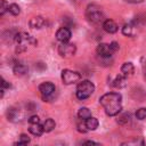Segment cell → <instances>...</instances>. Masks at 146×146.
Here are the masks:
<instances>
[{"label": "cell", "instance_id": "1", "mask_svg": "<svg viewBox=\"0 0 146 146\" xmlns=\"http://www.w3.org/2000/svg\"><path fill=\"white\" fill-rule=\"evenodd\" d=\"M121 95L117 92H108L100 97L99 103L105 110V113L110 116H115L121 112L122 100Z\"/></svg>", "mask_w": 146, "mask_h": 146}, {"label": "cell", "instance_id": "2", "mask_svg": "<svg viewBox=\"0 0 146 146\" xmlns=\"http://www.w3.org/2000/svg\"><path fill=\"white\" fill-rule=\"evenodd\" d=\"M94 90H95L94 83L89 80H84V81L80 82L76 87V97L81 100L87 99L92 95Z\"/></svg>", "mask_w": 146, "mask_h": 146}, {"label": "cell", "instance_id": "3", "mask_svg": "<svg viewBox=\"0 0 146 146\" xmlns=\"http://www.w3.org/2000/svg\"><path fill=\"white\" fill-rule=\"evenodd\" d=\"M86 17L91 23H99L103 19L102 8L97 5H89L86 9Z\"/></svg>", "mask_w": 146, "mask_h": 146}, {"label": "cell", "instance_id": "4", "mask_svg": "<svg viewBox=\"0 0 146 146\" xmlns=\"http://www.w3.org/2000/svg\"><path fill=\"white\" fill-rule=\"evenodd\" d=\"M55 90H56L55 84L51 83V82H42L39 86V91H40V94H41V96L44 100H48V99L52 98Z\"/></svg>", "mask_w": 146, "mask_h": 146}, {"label": "cell", "instance_id": "5", "mask_svg": "<svg viewBox=\"0 0 146 146\" xmlns=\"http://www.w3.org/2000/svg\"><path fill=\"white\" fill-rule=\"evenodd\" d=\"M81 79L80 73L75 72V71H71V70H63L62 72V80L65 84H72L76 81H79Z\"/></svg>", "mask_w": 146, "mask_h": 146}, {"label": "cell", "instance_id": "6", "mask_svg": "<svg viewBox=\"0 0 146 146\" xmlns=\"http://www.w3.org/2000/svg\"><path fill=\"white\" fill-rule=\"evenodd\" d=\"M76 48L73 43H68V42H63L59 47H58V54L62 57H71L75 54Z\"/></svg>", "mask_w": 146, "mask_h": 146}, {"label": "cell", "instance_id": "7", "mask_svg": "<svg viewBox=\"0 0 146 146\" xmlns=\"http://www.w3.org/2000/svg\"><path fill=\"white\" fill-rule=\"evenodd\" d=\"M15 41H16L18 44H22V46H24L25 43H33V44L36 43V41H35L31 35H29L27 33H24V32L17 33V34L15 35Z\"/></svg>", "mask_w": 146, "mask_h": 146}, {"label": "cell", "instance_id": "8", "mask_svg": "<svg viewBox=\"0 0 146 146\" xmlns=\"http://www.w3.org/2000/svg\"><path fill=\"white\" fill-rule=\"evenodd\" d=\"M114 51L112 50L111 48V44H107V43H99L98 47H97V54L103 57V58H108L112 56Z\"/></svg>", "mask_w": 146, "mask_h": 146}, {"label": "cell", "instance_id": "9", "mask_svg": "<svg viewBox=\"0 0 146 146\" xmlns=\"http://www.w3.org/2000/svg\"><path fill=\"white\" fill-rule=\"evenodd\" d=\"M56 38H57V40H59L62 43H63V42H67V41L71 39V31H70V29H67L66 26L58 29L57 32H56Z\"/></svg>", "mask_w": 146, "mask_h": 146}, {"label": "cell", "instance_id": "10", "mask_svg": "<svg viewBox=\"0 0 146 146\" xmlns=\"http://www.w3.org/2000/svg\"><path fill=\"white\" fill-rule=\"evenodd\" d=\"M103 29L105 32L107 33H115L117 31V25L114 21L112 19H106L104 23H103Z\"/></svg>", "mask_w": 146, "mask_h": 146}, {"label": "cell", "instance_id": "11", "mask_svg": "<svg viewBox=\"0 0 146 146\" xmlns=\"http://www.w3.org/2000/svg\"><path fill=\"white\" fill-rule=\"evenodd\" d=\"M44 24H46V21H44L41 16L33 17V18L30 21V26H31L32 29H41Z\"/></svg>", "mask_w": 146, "mask_h": 146}, {"label": "cell", "instance_id": "12", "mask_svg": "<svg viewBox=\"0 0 146 146\" xmlns=\"http://www.w3.org/2000/svg\"><path fill=\"white\" fill-rule=\"evenodd\" d=\"M121 72H122V75L124 76H130L133 74L135 72V67H133V64L132 63H124L121 67Z\"/></svg>", "mask_w": 146, "mask_h": 146}, {"label": "cell", "instance_id": "13", "mask_svg": "<svg viewBox=\"0 0 146 146\" xmlns=\"http://www.w3.org/2000/svg\"><path fill=\"white\" fill-rule=\"evenodd\" d=\"M30 132L34 136H41L44 130H43V127L40 124V123H36V124H30V128H29Z\"/></svg>", "mask_w": 146, "mask_h": 146}, {"label": "cell", "instance_id": "14", "mask_svg": "<svg viewBox=\"0 0 146 146\" xmlns=\"http://www.w3.org/2000/svg\"><path fill=\"white\" fill-rule=\"evenodd\" d=\"M13 70H14V73L16 75H24L27 72V67L24 64H22V63H16L14 65Z\"/></svg>", "mask_w": 146, "mask_h": 146}, {"label": "cell", "instance_id": "15", "mask_svg": "<svg viewBox=\"0 0 146 146\" xmlns=\"http://www.w3.org/2000/svg\"><path fill=\"white\" fill-rule=\"evenodd\" d=\"M113 86H114L115 88H119V89L125 87V86H127V76H124V75H119V76H116L115 80L113 81Z\"/></svg>", "mask_w": 146, "mask_h": 146}, {"label": "cell", "instance_id": "16", "mask_svg": "<svg viewBox=\"0 0 146 146\" xmlns=\"http://www.w3.org/2000/svg\"><path fill=\"white\" fill-rule=\"evenodd\" d=\"M78 116H79L81 120L86 121V120H88V119L91 117V112H90V110L87 108V107H81V108L79 110V112H78Z\"/></svg>", "mask_w": 146, "mask_h": 146}, {"label": "cell", "instance_id": "17", "mask_svg": "<svg viewBox=\"0 0 146 146\" xmlns=\"http://www.w3.org/2000/svg\"><path fill=\"white\" fill-rule=\"evenodd\" d=\"M121 146H145V144H144V139L136 138V139H131V140L122 143Z\"/></svg>", "mask_w": 146, "mask_h": 146}, {"label": "cell", "instance_id": "18", "mask_svg": "<svg viewBox=\"0 0 146 146\" xmlns=\"http://www.w3.org/2000/svg\"><path fill=\"white\" fill-rule=\"evenodd\" d=\"M86 125L88 130H96L98 128V120L91 116L90 119L86 120Z\"/></svg>", "mask_w": 146, "mask_h": 146}, {"label": "cell", "instance_id": "19", "mask_svg": "<svg viewBox=\"0 0 146 146\" xmlns=\"http://www.w3.org/2000/svg\"><path fill=\"white\" fill-rule=\"evenodd\" d=\"M55 125H56V123H55V121H54L52 119H47V120L43 122V124H42L43 130H44L46 132H50V131L55 128Z\"/></svg>", "mask_w": 146, "mask_h": 146}, {"label": "cell", "instance_id": "20", "mask_svg": "<svg viewBox=\"0 0 146 146\" xmlns=\"http://www.w3.org/2000/svg\"><path fill=\"white\" fill-rule=\"evenodd\" d=\"M122 33L127 36H131L135 34V31H133V26L131 24H125L123 27H122Z\"/></svg>", "mask_w": 146, "mask_h": 146}, {"label": "cell", "instance_id": "21", "mask_svg": "<svg viewBox=\"0 0 146 146\" xmlns=\"http://www.w3.org/2000/svg\"><path fill=\"white\" fill-rule=\"evenodd\" d=\"M8 11L11 14V15H18L19 13H21V8H19V6L18 5H16V3H11V5H9V7H8Z\"/></svg>", "mask_w": 146, "mask_h": 146}, {"label": "cell", "instance_id": "22", "mask_svg": "<svg viewBox=\"0 0 146 146\" xmlns=\"http://www.w3.org/2000/svg\"><path fill=\"white\" fill-rule=\"evenodd\" d=\"M129 121H130V114H128V113L121 115V116L117 119V122H119L120 124H127Z\"/></svg>", "mask_w": 146, "mask_h": 146}, {"label": "cell", "instance_id": "23", "mask_svg": "<svg viewBox=\"0 0 146 146\" xmlns=\"http://www.w3.org/2000/svg\"><path fill=\"white\" fill-rule=\"evenodd\" d=\"M136 117H137L138 120H144V119H146V108H144V107L139 108V110L136 112Z\"/></svg>", "mask_w": 146, "mask_h": 146}, {"label": "cell", "instance_id": "24", "mask_svg": "<svg viewBox=\"0 0 146 146\" xmlns=\"http://www.w3.org/2000/svg\"><path fill=\"white\" fill-rule=\"evenodd\" d=\"M76 127H78V130H79L80 132H87V131H89V130L87 129L86 121H84V122H80V123H78Z\"/></svg>", "mask_w": 146, "mask_h": 146}, {"label": "cell", "instance_id": "25", "mask_svg": "<svg viewBox=\"0 0 146 146\" xmlns=\"http://www.w3.org/2000/svg\"><path fill=\"white\" fill-rule=\"evenodd\" d=\"M0 3H1V7H0V15H3V14H5V11H6V10H8L9 5H7V2H6L5 0H1V1H0Z\"/></svg>", "mask_w": 146, "mask_h": 146}, {"label": "cell", "instance_id": "26", "mask_svg": "<svg viewBox=\"0 0 146 146\" xmlns=\"http://www.w3.org/2000/svg\"><path fill=\"white\" fill-rule=\"evenodd\" d=\"M30 137L27 136V135H25V133H22L21 136H19V141L21 143H24V144H29L30 143Z\"/></svg>", "mask_w": 146, "mask_h": 146}, {"label": "cell", "instance_id": "27", "mask_svg": "<svg viewBox=\"0 0 146 146\" xmlns=\"http://www.w3.org/2000/svg\"><path fill=\"white\" fill-rule=\"evenodd\" d=\"M29 122H30V124H36V123L40 122V119H39L38 115H32V116L29 119Z\"/></svg>", "mask_w": 146, "mask_h": 146}, {"label": "cell", "instance_id": "28", "mask_svg": "<svg viewBox=\"0 0 146 146\" xmlns=\"http://www.w3.org/2000/svg\"><path fill=\"white\" fill-rule=\"evenodd\" d=\"M82 146H103L102 144L99 143H96V141H92V140H87L82 144Z\"/></svg>", "mask_w": 146, "mask_h": 146}, {"label": "cell", "instance_id": "29", "mask_svg": "<svg viewBox=\"0 0 146 146\" xmlns=\"http://www.w3.org/2000/svg\"><path fill=\"white\" fill-rule=\"evenodd\" d=\"M6 88H10V84L7 83V81L2 78V79H1V89H6Z\"/></svg>", "mask_w": 146, "mask_h": 146}, {"label": "cell", "instance_id": "30", "mask_svg": "<svg viewBox=\"0 0 146 146\" xmlns=\"http://www.w3.org/2000/svg\"><path fill=\"white\" fill-rule=\"evenodd\" d=\"M110 44H111V48H112L113 51H116V50H119V48H120V46H119L117 42H112V43H110Z\"/></svg>", "mask_w": 146, "mask_h": 146}, {"label": "cell", "instance_id": "31", "mask_svg": "<svg viewBox=\"0 0 146 146\" xmlns=\"http://www.w3.org/2000/svg\"><path fill=\"white\" fill-rule=\"evenodd\" d=\"M127 2H130V3H140L143 2L144 0H125Z\"/></svg>", "mask_w": 146, "mask_h": 146}, {"label": "cell", "instance_id": "32", "mask_svg": "<svg viewBox=\"0 0 146 146\" xmlns=\"http://www.w3.org/2000/svg\"><path fill=\"white\" fill-rule=\"evenodd\" d=\"M50 146H65V144L62 143V141H57V143H55L54 145H50Z\"/></svg>", "mask_w": 146, "mask_h": 146}, {"label": "cell", "instance_id": "33", "mask_svg": "<svg viewBox=\"0 0 146 146\" xmlns=\"http://www.w3.org/2000/svg\"><path fill=\"white\" fill-rule=\"evenodd\" d=\"M15 146H27V144H24V143H21V141H18L17 144H15Z\"/></svg>", "mask_w": 146, "mask_h": 146}]
</instances>
